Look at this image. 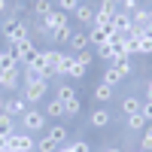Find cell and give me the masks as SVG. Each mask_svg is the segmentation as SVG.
Here are the masks:
<instances>
[{
  "mask_svg": "<svg viewBox=\"0 0 152 152\" xmlns=\"http://www.w3.org/2000/svg\"><path fill=\"white\" fill-rule=\"evenodd\" d=\"M119 12V6H116V0H100V6L94 9V24H104V28H110V21H113V15Z\"/></svg>",
  "mask_w": 152,
  "mask_h": 152,
  "instance_id": "8",
  "label": "cell"
},
{
  "mask_svg": "<svg viewBox=\"0 0 152 152\" xmlns=\"http://www.w3.org/2000/svg\"><path fill=\"white\" fill-rule=\"evenodd\" d=\"M0 70H21V64L15 61V55H12L9 49H6V52H0Z\"/></svg>",
  "mask_w": 152,
  "mask_h": 152,
  "instance_id": "23",
  "label": "cell"
},
{
  "mask_svg": "<svg viewBox=\"0 0 152 152\" xmlns=\"http://www.w3.org/2000/svg\"><path fill=\"white\" fill-rule=\"evenodd\" d=\"M140 149H146V152H152V122L143 128V137H140Z\"/></svg>",
  "mask_w": 152,
  "mask_h": 152,
  "instance_id": "30",
  "label": "cell"
},
{
  "mask_svg": "<svg viewBox=\"0 0 152 152\" xmlns=\"http://www.w3.org/2000/svg\"><path fill=\"white\" fill-rule=\"evenodd\" d=\"M122 79H125V76H122L116 67H107V70H104V82H107V85H113V88H116Z\"/></svg>",
  "mask_w": 152,
  "mask_h": 152,
  "instance_id": "28",
  "label": "cell"
},
{
  "mask_svg": "<svg viewBox=\"0 0 152 152\" xmlns=\"http://www.w3.org/2000/svg\"><path fill=\"white\" fill-rule=\"evenodd\" d=\"M0 134H3V137L15 134V128H12V116H6V113H0Z\"/></svg>",
  "mask_w": 152,
  "mask_h": 152,
  "instance_id": "29",
  "label": "cell"
},
{
  "mask_svg": "<svg viewBox=\"0 0 152 152\" xmlns=\"http://www.w3.org/2000/svg\"><path fill=\"white\" fill-rule=\"evenodd\" d=\"M6 146L15 149V152H34V149H37V140L24 131V134H9V137H6Z\"/></svg>",
  "mask_w": 152,
  "mask_h": 152,
  "instance_id": "7",
  "label": "cell"
},
{
  "mask_svg": "<svg viewBox=\"0 0 152 152\" xmlns=\"http://www.w3.org/2000/svg\"><path fill=\"white\" fill-rule=\"evenodd\" d=\"M113 37V28H104V24H91V31H88V46H104L107 40Z\"/></svg>",
  "mask_w": 152,
  "mask_h": 152,
  "instance_id": "11",
  "label": "cell"
},
{
  "mask_svg": "<svg viewBox=\"0 0 152 152\" xmlns=\"http://www.w3.org/2000/svg\"><path fill=\"white\" fill-rule=\"evenodd\" d=\"M113 67H116L122 76H131L134 73V64H131V55H119V58H113Z\"/></svg>",
  "mask_w": 152,
  "mask_h": 152,
  "instance_id": "20",
  "label": "cell"
},
{
  "mask_svg": "<svg viewBox=\"0 0 152 152\" xmlns=\"http://www.w3.org/2000/svg\"><path fill=\"white\" fill-rule=\"evenodd\" d=\"M31 9H34V15L40 18V21H43L46 15H52V12H55V6L49 3V0H34V6H31Z\"/></svg>",
  "mask_w": 152,
  "mask_h": 152,
  "instance_id": "22",
  "label": "cell"
},
{
  "mask_svg": "<svg viewBox=\"0 0 152 152\" xmlns=\"http://www.w3.org/2000/svg\"><path fill=\"white\" fill-rule=\"evenodd\" d=\"M0 12H6V0H0Z\"/></svg>",
  "mask_w": 152,
  "mask_h": 152,
  "instance_id": "42",
  "label": "cell"
},
{
  "mask_svg": "<svg viewBox=\"0 0 152 152\" xmlns=\"http://www.w3.org/2000/svg\"><path fill=\"white\" fill-rule=\"evenodd\" d=\"M70 37H73V31H70V28H64V31H58L52 40H55V43H70Z\"/></svg>",
  "mask_w": 152,
  "mask_h": 152,
  "instance_id": "35",
  "label": "cell"
},
{
  "mask_svg": "<svg viewBox=\"0 0 152 152\" xmlns=\"http://www.w3.org/2000/svg\"><path fill=\"white\" fill-rule=\"evenodd\" d=\"M58 146L49 140V137H40V140H37V152H55Z\"/></svg>",
  "mask_w": 152,
  "mask_h": 152,
  "instance_id": "31",
  "label": "cell"
},
{
  "mask_svg": "<svg viewBox=\"0 0 152 152\" xmlns=\"http://www.w3.org/2000/svg\"><path fill=\"white\" fill-rule=\"evenodd\" d=\"M67 46L73 49V55H76V52H85V46H88V34L73 31V37H70V43H67Z\"/></svg>",
  "mask_w": 152,
  "mask_h": 152,
  "instance_id": "18",
  "label": "cell"
},
{
  "mask_svg": "<svg viewBox=\"0 0 152 152\" xmlns=\"http://www.w3.org/2000/svg\"><path fill=\"white\" fill-rule=\"evenodd\" d=\"M116 6H122V12H128V15H131V12L137 9V0H116Z\"/></svg>",
  "mask_w": 152,
  "mask_h": 152,
  "instance_id": "34",
  "label": "cell"
},
{
  "mask_svg": "<svg viewBox=\"0 0 152 152\" xmlns=\"http://www.w3.org/2000/svg\"><path fill=\"white\" fill-rule=\"evenodd\" d=\"M21 125H24V131H43L46 128V113L43 110H28L21 116Z\"/></svg>",
  "mask_w": 152,
  "mask_h": 152,
  "instance_id": "9",
  "label": "cell"
},
{
  "mask_svg": "<svg viewBox=\"0 0 152 152\" xmlns=\"http://www.w3.org/2000/svg\"><path fill=\"white\" fill-rule=\"evenodd\" d=\"M9 52L15 55V61H18V64L24 67V64H28V61L37 55V52H40V49H37V43H34L31 37H28V40H21V43H15V46H9Z\"/></svg>",
  "mask_w": 152,
  "mask_h": 152,
  "instance_id": "6",
  "label": "cell"
},
{
  "mask_svg": "<svg viewBox=\"0 0 152 152\" xmlns=\"http://www.w3.org/2000/svg\"><path fill=\"white\" fill-rule=\"evenodd\" d=\"M46 137H49L55 146H64V143H67V128H64V125H52Z\"/></svg>",
  "mask_w": 152,
  "mask_h": 152,
  "instance_id": "15",
  "label": "cell"
},
{
  "mask_svg": "<svg viewBox=\"0 0 152 152\" xmlns=\"http://www.w3.org/2000/svg\"><path fill=\"white\" fill-rule=\"evenodd\" d=\"M70 55H73V52H70ZM76 61H79L82 67H91V52H88V49H85V52H76Z\"/></svg>",
  "mask_w": 152,
  "mask_h": 152,
  "instance_id": "33",
  "label": "cell"
},
{
  "mask_svg": "<svg viewBox=\"0 0 152 152\" xmlns=\"http://www.w3.org/2000/svg\"><path fill=\"white\" fill-rule=\"evenodd\" d=\"M58 6L64 9V12H73L76 6H79V0H58Z\"/></svg>",
  "mask_w": 152,
  "mask_h": 152,
  "instance_id": "37",
  "label": "cell"
},
{
  "mask_svg": "<svg viewBox=\"0 0 152 152\" xmlns=\"http://www.w3.org/2000/svg\"><path fill=\"white\" fill-rule=\"evenodd\" d=\"M43 113H46V119H64V104L55 97V100H49V104H46Z\"/></svg>",
  "mask_w": 152,
  "mask_h": 152,
  "instance_id": "21",
  "label": "cell"
},
{
  "mask_svg": "<svg viewBox=\"0 0 152 152\" xmlns=\"http://www.w3.org/2000/svg\"><path fill=\"white\" fill-rule=\"evenodd\" d=\"M143 116H146V122H152V100L143 104Z\"/></svg>",
  "mask_w": 152,
  "mask_h": 152,
  "instance_id": "38",
  "label": "cell"
},
{
  "mask_svg": "<svg viewBox=\"0 0 152 152\" xmlns=\"http://www.w3.org/2000/svg\"><path fill=\"white\" fill-rule=\"evenodd\" d=\"M137 152H146V149H137Z\"/></svg>",
  "mask_w": 152,
  "mask_h": 152,
  "instance_id": "46",
  "label": "cell"
},
{
  "mask_svg": "<svg viewBox=\"0 0 152 152\" xmlns=\"http://www.w3.org/2000/svg\"><path fill=\"white\" fill-rule=\"evenodd\" d=\"M146 125H149V122H146L143 113H134V116H128V128H131V131H143Z\"/></svg>",
  "mask_w": 152,
  "mask_h": 152,
  "instance_id": "27",
  "label": "cell"
},
{
  "mask_svg": "<svg viewBox=\"0 0 152 152\" xmlns=\"http://www.w3.org/2000/svg\"><path fill=\"white\" fill-rule=\"evenodd\" d=\"M64 28H70V21H67V12H64V9H55L52 15H46V18L40 21L43 37H55L58 31H64Z\"/></svg>",
  "mask_w": 152,
  "mask_h": 152,
  "instance_id": "3",
  "label": "cell"
},
{
  "mask_svg": "<svg viewBox=\"0 0 152 152\" xmlns=\"http://www.w3.org/2000/svg\"><path fill=\"white\" fill-rule=\"evenodd\" d=\"M140 55H152V34L146 31L143 40H140Z\"/></svg>",
  "mask_w": 152,
  "mask_h": 152,
  "instance_id": "32",
  "label": "cell"
},
{
  "mask_svg": "<svg viewBox=\"0 0 152 152\" xmlns=\"http://www.w3.org/2000/svg\"><path fill=\"white\" fill-rule=\"evenodd\" d=\"M0 149H6V137L3 134H0Z\"/></svg>",
  "mask_w": 152,
  "mask_h": 152,
  "instance_id": "41",
  "label": "cell"
},
{
  "mask_svg": "<svg viewBox=\"0 0 152 152\" xmlns=\"http://www.w3.org/2000/svg\"><path fill=\"white\" fill-rule=\"evenodd\" d=\"M122 113H125V116H134V113H143V104H140L137 97H125V100H122Z\"/></svg>",
  "mask_w": 152,
  "mask_h": 152,
  "instance_id": "24",
  "label": "cell"
},
{
  "mask_svg": "<svg viewBox=\"0 0 152 152\" xmlns=\"http://www.w3.org/2000/svg\"><path fill=\"white\" fill-rule=\"evenodd\" d=\"M104 152H122V149H116V146H110V149H104Z\"/></svg>",
  "mask_w": 152,
  "mask_h": 152,
  "instance_id": "43",
  "label": "cell"
},
{
  "mask_svg": "<svg viewBox=\"0 0 152 152\" xmlns=\"http://www.w3.org/2000/svg\"><path fill=\"white\" fill-rule=\"evenodd\" d=\"M55 97L64 104V116H76V113L82 110L79 94H76V88H73V85H58V94H55Z\"/></svg>",
  "mask_w": 152,
  "mask_h": 152,
  "instance_id": "4",
  "label": "cell"
},
{
  "mask_svg": "<svg viewBox=\"0 0 152 152\" xmlns=\"http://www.w3.org/2000/svg\"><path fill=\"white\" fill-rule=\"evenodd\" d=\"M3 113L12 116V119H21L24 113H28V100H24V97H9L6 104H3Z\"/></svg>",
  "mask_w": 152,
  "mask_h": 152,
  "instance_id": "12",
  "label": "cell"
},
{
  "mask_svg": "<svg viewBox=\"0 0 152 152\" xmlns=\"http://www.w3.org/2000/svg\"><path fill=\"white\" fill-rule=\"evenodd\" d=\"M21 85V70H0V88L3 91H15Z\"/></svg>",
  "mask_w": 152,
  "mask_h": 152,
  "instance_id": "13",
  "label": "cell"
},
{
  "mask_svg": "<svg viewBox=\"0 0 152 152\" xmlns=\"http://www.w3.org/2000/svg\"><path fill=\"white\" fill-rule=\"evenodd\" d=\"M3 104H6V100H3V97H0V113H3Z\"/></svg>",
  "mask_w": 152,
  "mask_h": 152,
  "instance_id": "44",
  "label": "cell"
},
{
  "mask_svg": "<svg viewBox=\"0 0 152 152\" xmlns=\"http://www.w3.org/2000/svg\"><path fill=\"white\" fill-rule=\"evenodd\" d=\"M88 122H91V128H107V125H110V113L104 107H97L91 116H88Z\"/></svg>",
  "mask_w": 152,
  "mask_h": 152,
  "instance_id": "16",
  "label": "cell"
},
{
  "mask_svg": "<svg viewBox=\"0 0 152 152\" xmlns=\"http://www.w3.org/2000/svg\"><path fill=\"white\" fill-rule=\"evenodd\" d=\"M85 70H88V67H82L79 61H76V55H70V67H67V76H70V79H82Z\"/></svg>",
  "mask_w": 152,
  "mask_h": 152,
  "instance_id": "25",
  "label": "cell"
},
{
  "mask_svg": "<svg viewBox=\"0 0 152 152\" xmlns=\"http://www.w3.org/2000/svg\"><path fill=\"white\" fill-rule=\"evenodd\" d=\"M73 12H76V18H79L82 24H94V6H88V3H79Z\"/></svg>",
  "mask_w": 152,
  "mask_h": 152,
  "instance_id": "19",
  "label": "cell"
},
{
  "mask_svg": "<svg viewBox=\"0 0 152 152\" xmlns=\"http://www.w3.org/2000/svg\"><path fill=\"white\" fill-rule=\"evenodd\" d=\"M0 152H15V149H9V146H6V149H0Z\"/></svg>",
  "mask_w": 152,
  "mask_h": 152,
  "instance_id": "45",
  "label": "cell"
},
{
  "mask_svg": "<svg viewBox=\"0 0 152 152\" xmlns=\"http://www.w3.org/2000/svg\"><path fill=\"white\" fill-rule=\"evenodd\" d=\"M131 21H134V28H149V6H137L131 12Z\"/></svg>",
  "mask_w": 152,
  "mask_h": 152,
  "instance_id": "17",
  "label": "cell"
},
{
  "mask_svg": "<svg viewBox=\"0 0 152 152\" xmlns=\"http://www.w3.org/2000/svg\"><path fill=\"white\" fill-rule=\"evenodd\" d=\"M0 34H3V40H6L9 46H15V43H21V40H28V24H24L18 15H9L3 24H0Z\"/></svg>",
  "mask_w": 152,
  "mask_h": 152,
  "instance_id": "1",
  "label": "cell"
},
{
  "mask_svg": "<svg viewBox=\"0 0 152 152\" xmlns=\"http://www.w3.org/2000/svg\"><path fill=\"white\" fill-rule=\"evenodd\" d=\"M146 100H152V79H149V85H146Z\"/></svg>",
  "mask_w": 152,
  "mask_h": 152,
  "instance_id": "39",
  "label": "cell"
},
{
  "mask_svg": "<svg viewBox=\"0 0 152 152\" xmlns=\"http://www.w3.org/2000/svg\"><path fill=\"white\" fill-rule=\"evenodd\" d=\"M113 94H116V88H113V85H107V82H97V85H94V100H97V104L113 100Z\"/></svg>",
  "mask_w": 152,
  "mask_h": 152,
  "instance_id": "14",
  "label": "cell"
},
{
  "mask_svg": "<svg viewBox=\"0 0 152 152\" xmlns=\"http://www.w3.org/2000/svg\"><path fill=\"white\" fill-rule=\"evenodd\" d=\"M70 149H73V152H91L88 140H73V143H70Z\"/></svg>",
  "mask_w": 152,
  "mask_h": 152,
  "instance_id": "36",
  "label": "cell"
},
{
  "mask_svg": "<svg viewBox=\"0 0 152 152\" xmlns=\"http://www.w3.org/2000/svg\"><path fill=\"white\" fill-rule=\"evenodd\" d=\"M110 28H113V34L128 37V34L134 31V21H131V15H128V12H116V15H113V21H110Z\"/></svg>",
  "mask_w": 152,
  "mask_h": 152,
  "instance_id": "10",
  "label": "cell"
},
{
  "mask_svg": "<svg viewBox=\"0 0 152 152\" xmlns=\"http://www.w3.org/2000/svg\"><path fill=\"white\" fill-rule=\"evenodd\" d=\"M49 94V79H43V76H24V100L28 104H40V100Z\"/></svg>",
  "mask_w": 152,
  "mask_h": 152,
  "instance_id": "2",
  "label": "cell"
},
{
  "mask_svg": "<svg viewBox=\"0 0 152 152\" xmlns=\"http://www.w3.org/2000/svg\"><path fill=\"white\" fill-rule=\"evenodd\" d=\"M24 70H28L31 76H43V79H49L52 76V67H49V55H46V49H40L28 64H24Z\"/></svg>",
  "mask_w": 152,
  "mask_h": 152,
  "instance_id": "5",
  "label": "cell"
},
{
  "mask_svg": "<svg viewBox=\"0 0 152 152\" xmlns=\"http://www.w3.org/2000/svg\"><path fill=\"white\" fill-rule=\"evenodd\" d=\"M55 152H73V149H70V143H67V146H58Z\"/></svg>",
  "mask_w": 152,
  "mask_h": 152,
  "instance_id": "40",
  "label": "cell"
},
{
  "mask_svg": "<svg viewBox=\"0 0 152 152\" xmlns=\"http://www.w3.org/2000/svg\"><path fill=\"white\" fill-rule=\"evenodd\" d=\"M125 55H140V37L137 34L125 37Z\"/></svg>",
  "mask_w": 152,
  "mask_h": 152,
  "instance_id": "26",
  "label": "cell"
}]
</instances>
